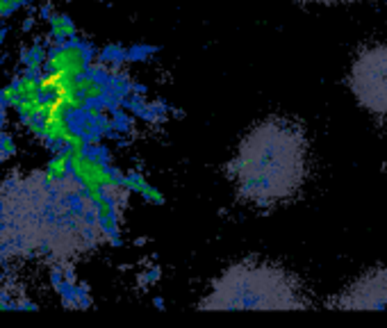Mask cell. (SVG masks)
<instances>
[{
	"mask_svg": "<svg viewBox=\"0 0 387 328\" xmlns=\"http://www.w3.org/2000/svg\"><path fill=\"white\" fill-rule=\"evenodd\" d=\"M0 151L5 153V158H12V155L17 153V144H14V139L10 135L3 137V142H0Z\"/></svg>",
	"mask_w": 387,
	"mask_h": 328,
	"instance_id": "9c48e42d",
	"label": "cell"
},
{
	"mask_svg": "<svg viewBox=\"0 0 387 328\" xmlns=\"http://www.w3.org/2000/svg\"><path fill=\"white\" fill-rule=\"evenodd\" d=\"M348 89L369 114L387 119V44H367L348 66Z\"/></svg>",
	"mask_w": 387,
	"mask_h": 328,
	"instance_id": "3957f363",
	"label": "cell"
},
{
	"mask_svg": "<svg viewBox=\"0 0 387 328\" xmlns=\"http://www.w3.org/2000/svg\"><path fill=\"white\" fill-rule=\"evenodd\" d=\"M68 169H71V160H68V153H59V155H55V158L48 162V167H46V174H48L50 181H55V178L66 176Z\"/></svg>",
	"mask_w": 387,
	"mask_h": 328,
	"instance_id": "8992f818",
	"label": "cell"
},
{
	"mask_svg": "<svg viewBox=\"0 0 387 328\" xmlns=\"http://www.w3.org/2000/svg\"><path fill=\"white\" fill-rule=\"evenodd\" d=\"M312 299L294 271L283 264L244 257L210 283L198 310H308Z\"/></svg>",
	"mask_w": 387,
	"mask_h": 328,
	"instance_id": "7a4b0ae2",
	"label": "cell"
},
{
	"mask_svg": "<svg viewBox=\"0 0 387 328\" xmlns=\"http://www.w3.org/2000/svg\"><path fill=\"white\" fill-rule=\"evenodd\" d=\"M39 306L37 303H32V301H19L17 303V310H37Z\"/></svg>",
	"mask_w": 387,
	"mask_h": 328,
	"instance_id": "8fae6325",
	"label": "cell"
},
{
	"mask_svg": "<svg viewBox=\"0 0 387 328\" xmlns=\"http://www.w3.org/2000/svg\"><path fill=\"white\" fill-rule=\"evenodd\" d=\"M14 84H17V89H19V96L21 98H28V100H39L44 96V91H41V84H39V75H21L14 80Z\"/></svg>",
	"mask_w": 387,
	"mask_h": 328,
	"instance_id": "5b68a950",
	"label": "cell"
},
{
	"mask_svg": "<svg viewBox=\"0 0 387 328\" xmlns=\"http://www.w3.org/2000/svg\"><path fill=\"white\" fill-rule=\"evenodd\" d=\"M32 26H35V19H32V17H28L26 21H23V33H28V30H32Z\"/></svg>",
	"mask_w": 387,
	"mask_h": 328,
	"instance_id": "7c38bea8",
	"label": "cell"
},
{
	"mask_svg": "<svg viewBox=\"0 0 387 328\" xmlns=\"http://www.w3.org/2000/svg\"><path fill=\"white\" fill-rule=\"evenodd\" d=\"M0 310H17V303H7V301H0Z\"/></svg>",
	"mask_w": 387,
	"mask_h": 328,
	"instance_id": "4fadbf2b",
	"label": "cell"
},
{
	"mask_svg": "<svg viewBox=\"0 0 387 328\" xmlns=\"http://www.w3.org/2000/svg\"><path fill=\"white\" fill-rule=\"evenodd\" d=\"M308 3H317V5H346V3H358V0H308Z\"/></svg>",
	"mask_w": 387,
	"mask_h": 328,
	"instance_id": "30bf717a",
	"label": "cell"
},
{
	"mask_svg": "<svg viewBox=\"0 0 387 328\" xmlns=\"http://www.w3.org/2000/svg\"><path fill=\"white\" fill-rule=\"evenodd\" d=\"M310 171L305 128L285 116H267L239 139L228 162L237 199L269 210L292 201L303 190Z\"/></svg>",
	"mask_w": 387,
	"mask_h": 328,
	"instance_id": "6da1fadb",
	"label": "cell"
},
{
	"mask_svg": "<svg viewBox=\"0 0 387 328\" xmlns=\"http://www.w3.org/2000/svg\"><path fill=\"white\" fill-rule=\"evenodd\" d=\"M335 310H387V267H376L353 278L337 296L328 299Z\"/></svg>",
	"mask_w": 387,
	"mask_h": 328,
	"instance_id": "277c9868",
	"label": "cell"
},
{
	"mask_svg": "<svg viewBox=\"0 0 387 328\" xmlns=\"http://www.w3.org/2000/svg\"><path fill=\"white\" fill-rule=\"evenodd\" d=\"M50 26H53V37H64V35H73V26L71 21H68L66 17H50Z\"/></svg>",
	"mask_w": 387,
	"mask_h": 328,
	"instance_id": "52a82bcc",
	"label": "cell"
},
{
	"mask_svg": "<svg viewBox=\"0 0 387 328\" xmlns=\"http://www.w3.org/2000/svg\"><path fill=\"white\" fill-rule=\"evenodd\" d=\"M5 35H7V30L0 28V46H3V42H5Z\"/></svg>",
	"mask_w": 387,
	"mask_h": 328,
	"instance_id": "5bb4252c",
	"label": "cell"
},
{
	"mask_svg": "<svg viewBox=\"0 0 387 328\" xmlns=\"http://www.w3.org/2000/svg\"><path fill=\"white\" fill-rule=\"evenodd\" d=\"M28 3L30 0H0V17H10V14L21 10V7Z\"/></svg>",
	"mask_w": 387,
	"mask_h": 328,
	"instance_id": "ba28073f",
	"label": "cell"
}]
</instances>
